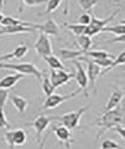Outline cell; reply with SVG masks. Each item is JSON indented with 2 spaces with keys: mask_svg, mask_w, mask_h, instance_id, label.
I'll list each match as a JSON object with an SVG mask.
<instances>
[{
  "mask_svg": "<svg viewBox=\"0 0 125 149\" xmlns=\"http://www.w3.org/2000/svg\"><path fill=\"white\" fill-rule=\"evenodd\" d=\"M25 6H37L40 4L47 3V0H21Z\"/></svg>",
  "mask_w": 125,
  "mask_h": 149,
  "instance_id": "34",
  "label": "cell"
},
{
  "mask_svg": "<svg viewBox=\"0 0 125 149\" xmlns=\"http://www.w3.org/2000/svg\"><path fill=\"white\" fill-rule=\"evenodd\" d=\"M68 9H69V0H64V10H63L64 16L68 15Z\"/></svg>",
  "mask_w": 125,
  "mask_h": 149,
  "instance_id": "39",
  "label": "cell"
},
{
  "mask_svg": "<svg viewBox=\"0 0 125 149\" xmlns=\"http://www.w3.org/2000/svg\"><path fill=\"white\" fill-rule=\"evenodd\" d=\"M114 130H117V132L122 136V138H124L125 137V134H124V125L123 124H118V125H115V127L113 128Z\"/></svg>",
  "mask_w": 125,
  "mask_h": 149,
  "instance_id": "37",
  "label": "cell"
},
{
  "mask_svg": "<svg viewBox=\"0 0 125 149\" xmlns=\"http://www.w3.org/2000/svg\"><path fill=\"white\" fill-rule=\"evenodd\" d=\"M89 107H90V104H87L86 107H82V108H79V109L69 112V113L59 116V117H52V119L59 120V122L62 123V125H64V127L68 128L69 130L76 129L78 127V124H79V120L82 118V116L86 113V111L89 108Z\"/></svg>",
  "mask_w": 125,
  "mask_h": 149,
  "instance_id": "3",
  "label": "cell"
},
{
  "mask_svg": "<svg viewBox=\"0 0 125 149\" xmlns=\"http://www.w3.org/2000/svg\"><path fill=\"white\" fill-rule=\"evenodd\" d=\"M64 26H66L68 30H71L73 32V35H76V36L83 35L84 29H86V26L84 25H81V24H64Z\"/></svg>",
  "mask_w": 125,
  "mask_h": 149,
  "instance_id": "28",
  "label": "cell"
},
{
  "mask_svg": "<svg viewBox=\"0 0 125 149\" xmlns=\"http://www.w3.org/2000/svg\"><path fill=\"white\" fill-rule=\"evenodd\" d=\"M35 29L40 30V32H44L45 35H50V36H57L59 34V26L57 25V22L51 17H48L47 20L41 25L35 24Z\"/></svg>",
  "mask_w": 125,
  "mask_h": 149,
  "instance_id": "10",
  "label": "cell"
},
{
  "mask_svg": "<svg viewBox=\"0 0 125 149\" xmlns=\"http://www.w3.org/2000/svg\"><path fill=\"white\" fill-rule=\"evenodd\" d=\"M45 61L47 62L51 70H63V71H67L66 67L62 65V62L59 61V58L57 56H53V55L47 56V57H45Z\"/></svg>",
  "mask_w": 125,
  "mask_h": 149,
  "instance_id": "21",
  "label": "cell"
},
{
  "mask_svg": "<svg viewBox=\"0 0 125 149\" xmlns=\"http://www.w3.org/2000/svg\"><path fill=\"white\" fill-rule=\"evenodd\" d=\"M102 148L103 149H120L119 144L115 141H113V139H105V141H103Z\"/></svg>",
  "mask_w": 125,
  "mask_h": 149,
  "instance_id": "31",
  "label": "cell"
},
{
  "mask_svg": "<svg viewBox=\"0 0 125 149\" xmlns=\"http://www.w3.org/2000/svg\"><path fill=\"white\" fill-rule=\"evenodd\" d=\"M0 128H9V122L5 118V114H0Z\"/></svg>",
  "mask_w": 125,
  "mask_h": 149,
  "instance_id": "36",
  "label": "cell"
},
{
  "mask_svg": "<svg viewBox=\"0 0 125 149\" xmlns=\"http://www.w3.org/2000/svg\"><path fill=\"white\" fill-rule=\"evenodd\" d=\"M27 51H29V47H27L25 44H21V45L17 46L12 52L6 54L4 56H0V57H1V61H8V60H11V58H21L27 54Z\"/></svg>",
  "mask_w": 125,
  "mask_h": 149,
  "instance_id": "14",
  "label": "cell"
},
{
  "mask_svg": "<svg viewBox=\"0 0 125 149\" xmlns=\"http://www.w3.org/2000/svg\"><path fill=\"white\" fill-rule=\"evenodd\" d=\"M52 130L59 142H62L67 148L71 147V144L73 143V138H72L71 130L68 128H66L64 125L61 124V125H55V127H52Z\"/></svg>",
  "mask_w": 125,
  "mask_h": 149,
  "instance_id": "9",
  "label": "cell"
},
{
  "mask_svg": "<svg viewBox=\"0 0 125 149\" xmlns=\"http://www.w3.org/2000/svg\"><path fill=\"white\" fill-rule=\"evenodd\" d=\"M61 1L62 0H47V5H46V10L44 13V15H48V14L53 13L55 10H57V9L61 6Z\"/></svg>",
  "mask_w": 125,
  "mask_h": 149,
  "instance_id": "26",
  "label": "cell"
},
{
  "mask_svg": "<svg viewBox=\"0 0 125 149\" xmlns=\"http://www.w3.org/2000/svg\"><path fill=\"white\" fill-rule=\"evenodd\" d=\"M86 57L88 58H106V57H112V55L109 52H106L104 50H88L84 54Z\"/></svg>",
  "mask_w": 125,
  "mask_h": 149,
  "instance_id": "23",
  "label": "cell"
},
{
  "mask_svg": "<svg viewBox=\"0 0 125 149\" xmlns=\"http://www.w3.org/2000/svg\"><path fill=\"white\" fill-rule=\"evenodd\" d=\"M102 31L104 32H113L114 35H124L125 34V26H124V22L122 24H118V25H114V26H104Z\"/></svg>",
  "mask_w": 125,
  "mask_h": 149,
  "instance_id": "24",
  "label": "cell"
},
{
  "mask_svg": "<svg viewBox=\"0 0 125 149\" xmlns=\"http://www.w3.org/2000/svg\"><path fill=\"white\" fill-rule=\"evenodd\" d=\"M81 91H82L81 88H78L77 91L69 93V95H57V93H52V95L47 96V98L45 100L42 108L44 109H53V108H56V107H58L59 104L64 103L66 101H69V100L75 98V97H77L81 93Z\"/></svg>",
  "mask_w": 125,
  "mask_h": 149,
  "instance_id": "4",
  "label": "cell"
},
{
  "mask_svg": "<svg viewBox=\"0 0 125 149\" xmlns=\"http://www.w3.org/2000/svg\"><path fill=\"white\" fill-rule=\"evenodd\" d=\"M3 5H4V0H0V10L3 9Z\"/></svg>",
  "mask_w": 125,
  "mask_h": 149,
  "instance_id": "42",
  "label": "cell"
},
{
  "mask_svg": "<svg viewBox=\"0 0 125 149\" xmlns=\"http://www.w3.org/2000/svg\"><path fill=\"white\" fill-rule=\"evenodd\" d=\"M124 62H125V52L123 51V52H120V55L119 56H117L114 60H113V62H112V65L110 66H108L103 72H100V74H105L106 72H109V71H112V70L114 68V67H117L118 65H124Z\"/></svg>",
  "mask_w": 125,
  "mask_h": 149,
  "instance_id": "25",
  "label": "cell"
},
{
  "mask_svg": "<svg viewBox=\"0 0 125 149\" xmlns=\"http://www.w3.org/2000/svg\"><path fill=\"white\" fill-rule=\"evenodd\" d=\"M45 141H46V139H44V141H42V142H41V143H40V146H39V148H37V149H42V148H44V144H45Z\"/></svg>",
  "mask_w": 125,
  "mask_h": 149,
  "instance_id": "40",
  "label": "cell"
},
{
  "mask_svg": "<svg viewBox=\"0 0 125 149\" xmlns=\"http://www.w3.org/2000/svg\"><path fill=\"white\" fill-rule=\"evenodd\" d=\"M118 14V11H115L114 14L110 17H106V19H98L97 16H94V15H92V17H90V22L89 24L90 25H93V26H95L97 29H99L100 30V32H102V29H103L104 26H108V24L110 21L113 20V19L115 17V15Z\"/></svg>",
  "mask_w": 125,
  "mask_h": 149,
  "instance_id": "17",
  "label": "cell"
},
{
  "mask_svg": "<svg viewBox=\"0 0 125 149\" xmlns=\"http://www.w3.org/2000/svg\"><path fill=\"white\" fill-rule=\"evenodd\" d=\"M123 123H124V117H123L122 112H120L117 107V108H114V109L105 111L104 114H102V117L98 119V122L93 123L92 125H98L100 128L98 134H97V139H98L99 137L103 136L106 130L113 129L115 125L123 124Z\"/></svg>",
  "mask_w": 125,
  "mask_h": 149,
  "instance_id": "1",
  "label": "cell"
},
{
  "mask_svg": "<svg viewBox=\"0 0 125 149\" xmlns=\"http://www.w3.org/2000/svg\"><path fill=\"white\" fill-rule=\"evenodd\" d=\"M58 55H59V57H61L62 60L67 61V60H76V58L79 57V56H83L84 54H83L81 50L61 49V50H58Z\"/></svg>",
  "mask_w": 125,
  "mask_h": 149,
  "instance_id": "16",
  "label": "cell"
},
{
  "mask_svg": "<svg viewBox=\"0 0 125 149\" xmlns=\"http://www.w3.org/2000/svg\"><path fill=\"white\" fill-rule=\"evenodd\" d=\"M75 73H69L68 71H63V70H51L50 71V82L53 86V88L61 87L64 83L69 82L73 78Z\"/></svg>",
  "mask_w": 125,
  "mask_h": 149,
  "instance_id": "7",
  "label": "cell"
},
{
  "mask_svg": "<svg viewBox=\"0 0 125 149\" xmlns=\"http://www.w3.org/2000/svg\"><path fill=\"white\" fill-rule=\"evenodd\" d=\"M25 74L22 73H11V74H8L4 78L0 80V88H6V90H10L14 86L19 82L21 78H24Z\"/></svg>",
  "mask_w": 125,
  "mask_h": 149,
  "instance_id": "13",
  "label": "cell"
},
{
  "mask_svg": "<svg viewBox=\"0 0 125 149\" xmlns=\"http://www.w3.org/2000/svg\"><path fill=\"white\" fill-rule=\"evenodd\" d=\"M90 17H92V14H88V13H84L82 14V15H79V17H78V22H79L81 25H89L90 22Z\"/></svg>",
  "mask_w": 125,
  "mask_h": 149,
  "instance_id": "33",
  "label": "cell"
},
{
  "mask_svg": "<svg viewBox=\"0 0 125 149\" xmlns=\"http://www.w3.org/2000/svg\"><path fill=\"white\" fill-rule=\"evenodd\" d=\"M34 47H35L36 54H37L40 57H42V58L47 57V56H51L53 54L52 44H51L48 36L45 35L44 32H40V34H39V39L35 42Z\"/></svg>",
  "mask_w": 125,
  "mask_h": 149,
  "instance_id": "5",
  "label": "cell"
},
{
  "mask_svg": "<svg viewBox=\"0 0 125 149\" xmlns=\"http://www.w3.org/2000/svg\"><path fill=\"white\" fill-rule=\"evenodd\" d=\"M100 149H103V148H100Z\"/></svg>",
  "mask_w": 125,
  "mask_h": 149,
  "instance_id": "45",
  "label": "cell"
},
{
  "mask_svg": "<svg viewBox=\"0 0 125 149\" xmlns=\"http://www.w3.org/2000/svg\"><path fill=\"white\" fill-rule=\"evenodd\" d=\"M41 83H42V90L45 92V95L46 96H50V95H52L53 91H55V88L53 86L51 85V82H50V78L47 76H42V80H41Z\"/></svg>",
  "mask_w": 125,
  "mask_h": 149,
  "instance_id": "27",
  "label": "cell"
},
{
  "mask_svg": "<svg viewBox=\"0 0 125 149\" xmlns=\"http://www.w3.org/2000/svg\"><path fill=\"white\" fill-rule=\"evenodd\" d=\"M11 102H12L14 107H15L20 113H24V112L26 111V108H27V106H29V101L25 100L24 97L16 96V95L11 96Z\"/></svg>",
  "mask_w": 125,
  "mask_h": 149,
  "instance_id": "19",
  "label": "cell"
},
{
  "mask_svg": "<svg viewBox=\"0 0 125 149\" xmlns=\"http://www.w3.org/2000/svg\"><path fill=\"white\" fill-rule=\"evenodd\" d=\"M77 44L79 46V49L83 54H86L88 50L90 49V46L93 45L92 42V39L90 37H88L86 35H81V36H77Z\"/></svg>",
  "mask_w": 125,
  "mask_h": 149,
  "instance_id": "22",
  "label": "cell"
},
{
  "mask_svg": "<svg viewBox=\"0 0 125 149\" xmlns=\"http://www.w3.org/2000/svg\"><path fill=\"white\" fill-rule=\"evenodd\" d=\"M51 120H52V117H47V116L40 114L39 117L31 123V125L35 128L36 137H37V142H40L41 136H42V133L45 132L46 129H47V127L51 123Z\"/></svg>",
  "mask_w": 125,
  "mask_h": 149,
  "instance_id": "11",
  "label": "cell"
},
{
  "mask_svg": "<svg viewBox=\"0 0 125 149\" xmlns=\"http://www.w3.org/2000/svg\"><path fill=\"white\" fill-rule=\"evenodd\" d=\"M78 61H83V62L87 63V71L86 72H87V77H88V83H90V87L95 91V81H97V78L100 76V72H102L100 67L98 65H95L94 62H92L84 55L79 56V57H78Z\"/></svg>",
  "mask_w": 125,
  "mask_h": 149,
  "instance_id": "6",
  "label": "cell"
},
{
  "mask_svg": "<svg viewBox=\"0 0 125 149\" xmlns=\"http://www.w3.org/2000/svg\"><path fill=\"white\" fill-rule=\"evenodd\" d=\"M26 132L24 129H14L12 130V139H14V146H24L26 143Z\"/></svg>",
  "mask_w": 125,
  "mask_h": 149,
  "instance_id": "20",
  "label": "cell"
},
{
  "mask_svg": "<svg viewBox=\"0 0 125 149\" xmlns=\"http://www.w3.org/2000/svg\"><path fill=\"white\" fill-rule=\"evenodd\" d=\"M0 68L1 70H12L17 73H22L25 76H34L39 81L42 80L44 72L36 67V65L31 62H20V63H4L0 62Z\"/></svg>",
  "mask_w": 125,
  "mask_h": 149,
  "instance_id": "2",
  "label": "cell"
},
{
  "mask_svg": "<svg viewBox=\"0 0 125 149\" xmlns=\"http://www.w3.org/2000/svg\"><path fill=\"white\" fill-rule=\"evenodd\" d=\"M124 40H125V36L124 35H120V36H117L113 40H109L108 42L109 44H112V42H122V44H124Z\"/></svg>",
  "mask_w": 125,
  "mask_h": 149,
  "instance_id": "38",
  "label": "cell"
},
{
  "mask_svg": "<svg viewBox=\"0 0 125 149\" xmlns=\"http://www.w3.org/2000/svg\"><path fill=\"white\" fill-rule=\"evenodd\" d=\"M100 32V30L99 29H97L95 26H93V25H87L86 26V29H84V32H83V35H86V36H88V37H92V36H94V35H97V34H99Z\"/></svg>",
  "mask_w": 125,
  "mask_h": 149,
  "instance_id": "32",
  "label": "cell"
},
{
  "mask_svg": "<svg viewBox=\"0 0 125 149\" xmlns=\"http://www.w3.org/2000/svg\"><path fill=\"white\" fill-rule=\"evenodd\" d=\"M3 26H12V25H22V26H29V27H34L35 29V24H31V22H26V21H22L19 20L16 17H12V16H4L3 21L0 22Z\"/></svg>",
  "mask_w": 125,
  "mask_h": 149,
  "instance_id": "18",
  "label": "cell"
},
{
  "mask_svg": "<svg viewBox=\"0 0 125 149\" xmlns=\"http://www.w3.org/2000/svg\"><path fill=\"white\" fill-rule=\"evenodd\" d=\"M99 0H78V4L81 5V8L83 9L84 11H89L93 9L94 5H97Z\"/></svg>",
  "mask_w": 125,
  "mask_h": 149,
  "instance_id": "30",
  "label": "cell"
},
{
  "mask_svg": "<svg viewBox=\"0 0 125 149\" xmlns=\"http://www.w3.org/2000/svg\"><path fill=\"white\" fill-rule=\"evenodd\" d=\"M10 149H15V148H14V147H10Z\"/></svg>",
  "mask_w": 125,
  "mask_h": 149,
  "instance_id": "43",
  "label": "cell"
},
{
  "mask_svg": "<svg viewBox=\"0 0 125 149\" xmlns=\"http://www.w3.org/2000/svg\"><path fill=\"white\" fill-rule=\"evenodd\" d=\"M36 29L22 25H12V26H1L0 35H16V34H26V32H35Z\"/></svg>",
  "mask_w": 125,
  "mask_h": 149,
  "instance_id": "12",
  "label": "cell"
},
{
  "mask_svg": "<svg viewBox=\"0 0 125 149\" xmlns=\"http://www.w3.org/2000/svg\"><path fill=\"white\" fill-rule=\"evenodd\" d=\"M123 97H124V92L123 91L115 90L112 95H110L108 103L105 104V111H110V109H114V108H117V107H119L120 102H122V100H123Z\"/></svg>",
  "mask_w": 125,
  "mask_h": 149,
  "instance_id": "15",
  "label": "cell"
},
{
  "mask_svg": "<svg viewBox=\"0 0 125 149\" xmlns=\"http://www.w3.org/2000/svg\"><path fill=\"white\" fill-rule=\"evenodd\" d=\"M73 63H75V67H76V73L73 74V78L77 81L78 86H79L81 90L84 92L86 97H88V77H87V72L84 67H83V65L81 61H78V60H73Z\"/></svg>",
  "mask_w": 125,
  "mask_h": 149,
  "instance_id": "8",
  "label": "cell"
},
{
  "mask_svg": "<svg viewBox=\"0 0 125 149\" xmlns=\"http://www.w3.org/2000/svg\"><path fill=\"white\" fill-rule=\"evenodd\" d=\"M0 62H1V57H0Z\"/></svg>",
  "mask_w": 125,
  "mask_h": 149,
  "instance_id": "44",
  "label": "cell"
},
{
  "mask_svg": "<svg viewBox=\"0 0 125 149\" xmlns=\"http://www.w3.org/2000/svg\"><path fill=\"white\" fill-rule=\"evenodd\" d=\"M3 19H4V14H3L1 11H0V22L3 21Z\"/></svg>",
  "mask_w": 125,
  "mask_h": 149,
  "instance_id": "41",
  "label": "cell"
},
{
  "mask_svg": "<svg viewBox=\"0 0 125 149\" xmlns=\"http://www.w3.org/2000/svg\"><path fill=\"white\" fill-rule=\"evenodd\" d=\"M4 138H5V142L9 144L10 147H14V139H12V130H8V132L4 133Z\"/></svg>",
  "mask_w": 125,
  "mask_h": 149,
  "instance_id": "35",
  "label": "cell"
},
{
  "mask_svg": "<svg viewBox=\"0 0 125 149\" xmlns=\"http://www.w3.org/2000/svg\"><path fill=\"white\" fill-rule=\"evenodd\" d=\"M9 95H10V90L0 88V114H4V106L6 103Z\"/></svg>",
  "mask_w": 125,
  "mask_h": 149,
  "instance_id": "29",
  "label": "cell"
}]
</instances>
